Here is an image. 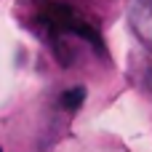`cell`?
I'll list each match as a JSON object with an SVG mask.
<instances>
[{"label":"cell","instance_id":"277c9868","mask_svg":"<svg viewBox=\"0 0 152 152\" xmlns=\"http://www.w3.org/2000/svg\"><path fill=\"white\" fill-rule=\"evenodd\" d=\"M0 152H3V150H0Z\"/></svg>","mask_w":152,"mask_h":152},{"label":"cell","instance_id":"7a4b0ae2","mask_svg":"<svg viewBox=\"0 0 152 152\" xmlns=\"http://www.w3.org/2000/svg\"><path fill=\"white\" fill-rule=\"evenodd\" d=\"M83 99H86V88H69V91H64L61 94V107L64 110H77L80 104H83Z\"/></svg>","mask_w":152,"mask_h":152},{"label":"cell","instance_id":"3957f363","mask_svg":"<svg viewBox=\"0 0 152 152\" xmlns=\"http://www.w3.org/2000/svg\"><path fill=\"white\" fill-rule=\"evenodd\" d=\"M147 88H150V91H152V72H150V75H147Z\"/></svg>","mask_w":152,"mask_h":152},{"label":"cell","instance_id":"6da1fadb","mask_svg":"<svg viewBox=\"0 0 152 152\" xmlns=\"http://www.w3.org/2000/svg\"><path fill=\"white\" fill-rule=\"evenodd\" d=\"M128 21L139 43L152 51V0H134L128 8Z\"/></svg>","mask_w":152,"mask_h":152}]
</instances>
